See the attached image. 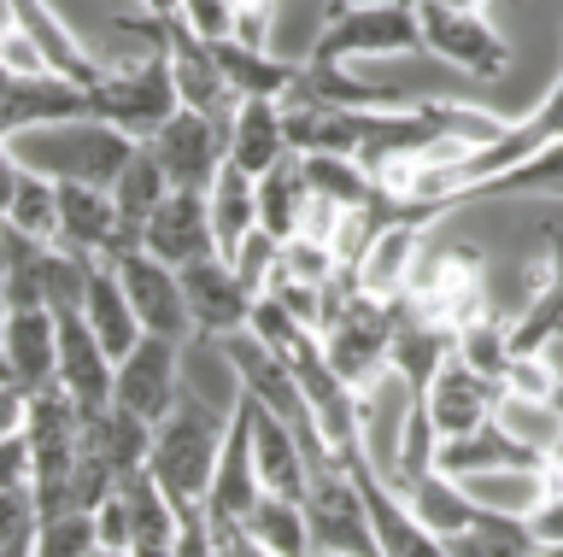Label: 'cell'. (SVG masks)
Masks as SVG:
<instances>
[{"mask_svg":"<svg viewBox=\"0 0 563 557\" xmlns=\"http://www.w3.org/2000/svg\"><path fill=\"white\" fill-rule=\"evenodd\" d=\"M0 358H7V370H12V381L24 393H47L53 388V364H59V323H53V311L47 305L7 311Z\"/></svg>","mask_w":563,"mask_h":557,"instance_id":"44dd1931","label":"cell"},{"mask_svg":"<svg viewBox=\"0 0 563 557\" xmlns=\"http://www.w3.org/2000/svg\"><path fill=\"white\" fill-rule=\"evenodd\" d=\"M77 118H88V94L77 89V82L0 71V142H18V135H35V130L77 124Z\"/></svg>","mask_w":563,"mask_h":557,"instance_id":"2e32d148","label":"cell"},{"mask_svg":"<svg viewBox=\"0 0 563 557\" xmlns=\"http://www.w3.org/2000/svg\"><path fill=\"white\" fill-rule=\"evenodd\" d=\"M399 499L411 504V516H417L434 539L470 534V516H475V504H482L464 481L440 476V469H429V476H417V481H405V487H399Z\"/></svg>","mask_w":563,"mask_h":557,"instance_id":"4316f807","label":"cell"},{"mask_svg":"<svg viewBox=\"0 0 563 557\" xmlns=\"http://www.w3.org/2000/svg\"><path fill=\"white\" fill-rule=\"evenodd\" d=\"M0 293H7V258H0Z\"/></svg>","mask_w":563,"mask_h":557,"instance_id":"c3c4849f","label":"cell"},{"mask_svg":"<svg viewBox=\"0 0 563 557\" xmlns=\"http://www.w3.org/2000/svg\"><path fill=\"white\" fill-rule=\"evenodd\" d=\"M141 253H153L158 265H170V270H183V265H194V258L218 253L206 194H194V188H170L165 205L141 223Z\"/></svg>","mask_w":563,"mask_h":557,"instance_id":"d6986e66","label":"cell"},{"mask_svg":"<svg viewBox=\"0 0 563 557\" xmlns=\"http://www.w3.org/2000/svg\"><path fill=\"white\" fill-rule=\"evenodd\" d=\"M422 399H429V423H434L440 441H457V434H470V428H482V423L499 416L505 388H499V381H487L482 370H470L464 358H446Z\"/></svg>","mask_w":563,"mask_h":557,"instance_id":"ac0fdd59","label":"cell"},{"mask_svg":"<svg viewBox=\"0 0 563 557\" xmlns=\"http://www.w3.org/2000/svg\"><path fill=\"white\" fill-rule=\"evenodd\" d=\"M88 557H130V552H106V546H95V552H88Z\"/></svg>","mask_w":563,"mask_h":557,"instance_id":"7dc6e473","label":"cell"},{"mask_svg":"<svg viewBox=\"0 0 563 557\" xmlns=\"http://www.w3.org/2000/svg\"><path fill=\"white\" fill-rule=\"evenodd\" d=\"M246 399V393H241ZM246 416H253V464H258V481L264 493H282V499H306L311 487V464H306V446L299 434L282 423L276 411H264L258 399H246Z\"/></svg>","mask_w":563,"mask_h":557,"instance_id":"7402d4cb","label":"cell"},{"mask_svg":"<svg viewBox=\"0 0 563 557\" xmlns=\"http://www.w3.org/2000/svg\"><path fill=\"white\" fill-rule=\"evenodd\" d=\"M317 557H329V552H317Z\"/></svg>","mask_w":563,"mask_h":557,"instance_id":"f5cc1de1","label":"cell"},{"mask_svg":"<svg viewBox=\"0 0 563 557\" xmlns=\"http://www.w3.org/2000/svg\"><path fill=\"white\" fill-rule=\"evenodd\" d=\"M30 552H35V534H30V539H18V546H7L0 557H30Z\"/></svg>","mask_w":563,"mask_h":557,"instance_id":"bcb514c9","label":"cell"},{"mask_svg":"<svg viewBox=\"0 0 563 557\" xmlns=\"http://www.w3.org/2000/svg\"><path fill=\"white\" fill-rule=\"evenodd\" d=\"M563 188V142H552V147H540V153H528L522 165H510V170H499V177H487V182H475L470 194H464V205H493V200H552Z\"/></svg>","mask_w":563,"mask_h":557,"instance_id":"f1b7e54d","label":"cell"},{"mask_svg":"<svg viewBox=\"0 0 563 557\" xmlns=\"http://www.w3.org/2000/svg\"><path fill=\"white\" fill-rule=\"evenodd\" d=\"M206 212H211V241H218V258L235 265L241 247L258 235V182L241 177L235 165H223L218 182L206 188Z\"/></svg>","mask_w":563,"mask_h":557,"instance_id":"d4e9b609","label":"cell"},{"mask_svg":"<svg viewBox=\"0 0 563 557\" xmlns=\"http://www.w3.org/2000/svg\"><path fill=\"white\" fill-rule=\"evenodd\" d=\"M141 147L158 159L170 188H194V194H206V188L218 182V170H223V124L218 118L188 112V107H176L165 118V130H158L153 142H141Z\"/></svg>","mask_w":563,"mask_h":557,"instance_id":"7c38bea8","label":"cell"},{"mask_svg":"<svg viewBox=\"0 0 563 557\" xmlns=\"http://www.w3.org/2000/svg\"><path fill=\"white\" fill-rule=\"evenodd\" d=\"M552 200H563V188H558V194H552Z\"/></svg>","mask_w":563,"mask_h":557,"instance_id":"816d5d0a","label":"cell"},{"mask_svg":"<svg viewBox=\"0 0 563 557\" xmlns=\"http://www.w3.org/2000/svg\"><path fill=\"white\" fill-rule=\"evenodd\" d=\"M352 481H358V499H364V516H369V534H376V557H446V539H434L422 522L411 516V504L399 499V487L376 476L369 458H352Z\"/></svg>","mask_w":563,"mask_h":557,"instance_id":"5bb4252c","label":"cell"},{"mask_svg":"<svg viewBox=\"0 0 563 557\" xmlns=\"http://www.w3.org/2000/svg\"><path fill=\"white\" fill-rule=\"evenodd\" d=\"M299 177H306L311 200L334 205V212H358V205H376L382 188L358 159H329V153H306L299 159Z\"/></svg>","mask_w":563,"mask_h":557,"instance_id":"f546056e","label":"cell"},{"mask_svg":"<svg viewBox=\"0 0 563 557\" xmlns=\"http://www.w3.org/2000/svg\"><path fill=\"white\" fill-rule=\"evenodd\" d=\"M53 323H59V364H53V388L77 405L82 423H95V416L112 411V358H106V346L95 341V328H88L82 311H53Z\"/></svg>","mask_w":563,"mask_h":557,"instance_id":"8fae6325","label":"cell"},{"mask_svg":"<svg viewBox=\"0 0 563 557\" xmlns=\"http://www.w3.org/2000/svg\"><path fill=\"white\" fill-rule=\"evenodd\" d=\"M18 177H24V159L12 153V142H0V223H7V212H12Z\"/></svg>","mask_w":563,"mask_h":557,"instance_id":"7bdbcfd3","label":"cell"},{"mask_svg":"<svg viewBox=\"0 0 563 557\" xmlns=\"http://www.w3.org/2000/svg\"><path fill=\"white\" fill-rule=\"evenodd\" d=\"M165 65H170V89H176V100H183L188 112L229 124V112H235L241 100L229 94V82L218 71V54H211V47L194 36V30H183L176 19H165Z\"/></svg>","mask_w":563,"mask_h":557,"instance_id":"e0dca14e","label":"cell"},{"mask_svg":"<svg viewBox=\"0 0 563 557\" xmlns=\"http://www.w3.org/2000/svg\"><path fill=\"white\" fill-rule=\"evenodd\" d=\"M223 434H229V411H211L200 393L183 388L176 411L153 428V452H147V476L165 487L170 504H206Z\"/></svg>","mask_w":563,"mask_h":557,"instance_id":"3957f363","label":"cell"},{"mask_svg":"<svg viewBox=\"0 0 563 557\" xmlns=\"http://www.w3.org/2000/svg\"><path fill=\"white\" fill-rule=\"evenodd\" d=\"M0 19H12V24L30 36V47H35V54H42V65H47V77L77 82L82 94L95 89V77H100L106 59H95V47H88L77 30L65 24V12L53 7V0H0Z\"/></svg>","mask_w":563,"mask_h":557,"instance_id":"4fadbf2b","label":"cell"},{"mask_svg":"<svg viewBox=\"0 0 563 557\" xmlns=\"http://www.w3.org/2000/svg\"><path fill=\"white\" fill-rule=\"evenodd\" d=\"M176 276H183L188 323H194V335H200V341H229V335H241V328H246L258 293L241 282V270L229 265V258L206 253V258H194V265H183Z\"/></svg>","mask_w":563,"mask_h":557,"instance_id":"9c48e42d","label":"cell"},{"mask_svg":"<svg viewBox=\"0 0 563 557\" xmlns=\"http://www.w3.org/2000/svg\"><path fill=\"white\" fill-rule=\"evenodd\" d=\"M112 270H118V282H123V293H130V305H135L141 335H158V341L188 346L194 323H188V300H183V276H176L170 265H158V258L141 253V247L118 253Z\"/></svg>","mask_w":563,"mask_h":557,"instance_id":"30bf717a","label":"cell"},{"mask_svg":"<svg viewBox=\"0 0 563 557\" xmlns=\"http://www.w3.org/2000/svg\"><path fill=\"white\" fill-rule=\"evenodd\" d=\"M282 159H294L288 130H282V100H241L223 124V165H235L241 177H264Z\"/></svg>","mask_w":563,"mask_h":557,"instance_id":"ffe728a7","label":"cell"},{"mask_svg":"<svg viewBox=\"0 0 563 557\" xmlns=\"http://www.w3.org/2000/svg\"><path fill=\"white\" fill-rule=\"evenodd\" d=\"M218 71L235 100H288L299 89V59H282L271 47H246V42H218Z\"/></svg>","mask_w":563,"mask_h":557,"instance_id":"603a6c76","label":"cell"},{"mask_svg":"<svg viewBox=\"0 0 563 557\" xmlns=\"http://www.w3.org/2000/svg\"><path fill=\"white\" fill-rule=\"evenodd\" d=\"M258 493H264V481H258V464H253V416H246V399L235 393L218 469H211V487H206L211 528H223V522H246V511L258 504Z\"/></svg>","mask_w":563,"mask_h":557,"instance_id":"9a60e30c","label":"cell"},{"mask_svg":"<svg viewBox=\"0 0 563 557\" xmlns=\"http://www.w3.org/2000/svg\"><path fill=\"white\" fill-rule=\"evenodd\" d=\"M0 71H12V77H47L42 54H35L30 36L12 19H0Z\"/></svg>","mask_w":563,"mask_h":557,"instance_id":"74e56055","label":"cell"},{"mask_svg":"<svg viewBox=\"0 0 563 557\" xmlns=\"http://www.w3.org/2000/svg\"><path fill=\"white\" fill-rule=\"evenodd\" d=\"M552 452H563V434H558V441H552Z\"/></svg>","mask_w":563,"mask_h":557,"instance_id":"681fc988","label":"cell"},{"mask_svg":"<svg viewBox=\"0 0 563 557\" xmlns=\"http://www.w3.org/2000/svg\"><path fill=\"white\" fill-rule=\"evenodd\" d=\"M0 493H30V441H0Z\"/></svg>","mask_w":563,"mask_h":557,"instance_id":"ab89813d","label":"cell"},{"mask_svg":"<svg viewBox=\"0 0 563 557\" xmlns=\"http://www.w3.org/2000/svg\"><path fill=\"white\" fill-rule=\"evenodd\" d=\"M42 528V511H35V493H0V552L30 539Z\"/></svg>","mask_w":563,"mask_h":557,"instance_id":"8d00e7d4","label":"cell"},{"mask_svg":"<svg viewBox=\"0 0 563 557\" xmlns=\"http://www.w3.org/2000/svg\"><path fill=\"white\" fill-rule=\"evenodd\" d=\"M24 428H30V393L18 388H0V441H24Z\"/></svg>","mask_w":563,"mask_h":557,"instance_id":"60d3db41","label":"cell"},{"mask_svg":"<svg viewBox=\"0 0 563 557\" xmlns=\"http://www.w3.org/2000/svg\"><path fill=\"white\" fill-rule=\"evenodd\" d=\"M440 7H452V12H470V19H487V7H493V0H440Z\"/></svg>","mask_w":563,"mask_h":557,"instance_id":"ee69618b","label":"cell"},{"mask_svg":"<svg viewBox=\"0 0 563 557\" xmlns=\"http://www.w3.org/2000/svg\"><path fill=\"white\" fill-rule=\"evenodd\" d=\"M95 546L106 552H130V504H123V493H112L106 504H95Z\"/></svg>","mask_w":563,"mask_h":557,"instance_id":"f35d334b","label":"cell"},{"mask_svg":"<svg viewBox=\"0 0 563 557\" xmlns=\"http://www.w3.org/2000/svg\"><path fill=\"white\" fill-rule=\"evenodd\" d=\"M7 230H18L24 241H42V247H53V241H59V182L24 165L18 194H12V212H7Z\"/></svg>","mask_w":563,"mask_h":557,"instance_id":"836d02e7","label":"cell"},{"mask_svg":"<svg viewBox=\"0 0 563 557\" xmlns=\"http://www.w3.org/2000/svg\"><path fill=\"white\" fill-rule=\"evenodd\" d=\"M183 399V346L141 335L130 353L112 364V411L141 416L147 428H158Z\"/></svg>","mask_w":563,"mask_h":557,"instance_id":"8992f818","label":"cell"},{"mask_svg":"<svg viewBox=\"0 0 563 557\" xmlns=\"http://www.w3.org/2000/svg\"><path fill=\"white\" fill-rule=\"evenodd\" d=\"M88 552H95V516L65 511V516H47L42 528H35L30 557H88Z\"/></svg>","mask_w":563,"mask_h":557,"instance_id":"e575fe53","label":"cell"},{"mask_svg":"<svg viewBox=\"0 0 563 557\" xmlns=\"http://www.w3.org/2000/svg\"><path fill=\"white\" fill-rule=\"evenodd\" d=\"M545 464H552V446L517 434L505 416H493V423L434 446V469H440V476H452V481H464V487L482 481V476H528V481H534Z\"/></svg>","mask_w":563,"mask_h":557,"instance_id":"5b68a950","label":"cell"},{"mask_svg":"<svg viewBox=\"0 0 563 557\" xmlns=\"http://www.w3.org/2000/svg\"><path fill=\"white\" fill-rule=\"evenodd\" d=\"M0 328H7V311H0Z\"/></svg>","mask_w":563,"mask_h":557,"instance_id":"f907efd6","label":"cell"},{"mask_svg":"<svg viewBox=\"0 0 563 557\" xmlns=\"http://www.w3.org/2000/svg\"><path fill=\"white\" fill-rule=\"evenodd\" d=\"M417 30H422V54L446 59L452 71H464L470 82H499L510 71V42L493 30L487 19H470V12H452L440 0H417Z\"/></svg>","mask_w":563,"mask_h":557,"instance_id":"277c9868","label":"cell"},{"mask_svg":"<svg viewBox=\"0 0 563 557\" xmlns=\"http://www.w3.org/2000/svg\"><path fill=\"white\" fill-rule=\"evenodd\" d=\"M241 528L253 534L271 557H311V522H306V504L299 499L258 493V504L246 511Z\"/></svg>","mask_w":563,"mask_h":557,"instance_id":"4dcf8cb0","label":"cell"},{"mask_svg":"<svg viewBox=\"0 0 563 557\" xmlns=\"http://www.w3.org/2000/svg\"><path fill=\"white\" fill-rule=\"evenodd\" d=\"M42 135H47V159L30 170H42L53 182H95V188H112L118 170L130 165V153L141 147L123 130L100 124V118H77V124H59Z\"/></svg>","mask_w":563,"mask_h":557,"instance_id":"52a82bcc","label":"cell"},{"mask_svg":"<svg viewBox=\"0 0 563 557\" xmlns=\"http://www.w3.org/2000/svg\"><path fill=\"white\" fill-rule=\"evenodd\" d=\"M211 557H271V552H264L241 522H223V528L211 534Z\"/></svg>","mask_w":563,"mask_h":557,"instance_id":"b9f144b4","label":"cell"},{"mask_svg":"<svg viewBox=\"0 0 563 557\" xmlns=\"http://www.w3.org/2000/svg\"><path fill=\"white\" fill-rule=\"evenodd\" d=\"M141 12H147V19H176V0H135Z\"/></svg>","mask_w":563,"mask_h":557,"instance_id":"f6af8a7d","label":"cell"},{"mask_svg":"<svg viewBox=\"0 0 563 557\" xmlns=\"http://www.w3.org/2000/svg\"><path fill=\"white\" fill-rule=\"evenodd\" d=\"M82 318L88 328H95V341L106 346V358H123L130 346L141 341V323H135V305H130V293H123L118 282V270L112 265H88V288H82Z\"/></svg>","mask_w":563,"mask_h":557,"instance_id":"484cf974","label":"cell"},{"mask_svg":"<svg viewBox=\"0 0 563 557\" xmlns=\"http://www.w3.org/2000/svg\"><path fill=\"white\" fill-rule=\"evenodd\" d=\"M563 335V235L545 230V265H540V288L522 305V318L510 323V353H545Z\"/></svg>","mask_w":563,"mask_h":557,"instance_id":"cb8c5ba5","label":"cell"},{"mask_svg":"<svg viewBox=\"0 0 563 557\" xmlns=\"http://www.w3.org/2000/svg\"><path fill=\"white\" fill-rule=\"evenodd\" d=\"M176 24L194 30L206 47L235 42V7L229 0H176Z\"/></svg>","mask_w":563,"mask_h":557,"instance_id":"d590c367","label":"cell"},{"mask_svg":"<svg viewBox=\"0 0 563 557\" xmlns=\"http://www.w3.org/2000/svg\"><path fill=\"white\" fill-rule=\"evenodd\" d=\"M306 212H311V188L299 177V159H282L276 170L258 177V235H271L276 247L294 241L306 230Z\"/></svg>","mask_w":563,"mask_h":557,"instance_id":"83f0119b","label":"cell"},{"mask_svg":"<svg viewBox=\"0 0 563 557\" xmlns=\"http://www.w3.org/2000/svg\"><path fill=\"white\" fill-rule=\"evenodd\" d=\"M106 194H112V205H118V218L130 223V230L141 235V223H147L158 205H165V194H170V177L165 170H158V159L147 147H135L130 153V165L118 170V182L106 188Z\"/></svg>","mask_w":563,"mask_h":557,"instance_id":"1f68e13d","label":"cell"},{"mask_svg":"<svg viewBox=\"0 0 563 557\" xmlns=\"http://www.w3.org/2000/svg\"><path fill=\"white\" fill-rule=\"evenodd\" d=\"M422 54L417 0H329L323 24L306 47L317 71H352L358 59H405Z\"/></svg>","mask_w":563,"mask_h":557,"instance_id":"7a4b0ae2","label":"cell"},{"mask_svg":"<svg viewBox=\"0 0 563 557\" xmlns=\"http://www.w3.org/2000/svg\"><path fill=\"white\" fill-rule=\"evenodd\" d=\"M299 504H306V522H311V557L317 552H329V557H376V534H369V516H364V499H358L352 469H317Z\"/></svg>","mask_w":563,"mask_h":557,"instance_id":"ba28073f","label":"cell"},{"mask_svg":"<svg viewBox=\"0 0 563 557\" xmlns=\"http://www.w3.org/2000/svg\"><path fill=\"white\" fill-rule=\"evenodd\" d=\"M141 36V47H130L123 59L100 65L95 89H88V118H100V124L123 130L130 142H153L158 130H165V118L183 107L170 89V65H165V19H123Z\"/></svg>","mask_w":563,"mask_h":557,"instance_id":"6da1fadb","label":"cell"},{"mask_svg":"<svg viewBox=\"0 0 563 557\" xmlns=\"http://www.w3.org/2000/svg\"><path fill=\"white\" fill-rule=\"evenodd\" d=\"M118 493L130 504V552L135 546H170L176 552V504L165 499V487L141 469V476H130L118 487Z\"/></svg>","mask_w":563,"mask_h":557,"instance_id":"d6a6232c","label":"cell"}]
</instances>
